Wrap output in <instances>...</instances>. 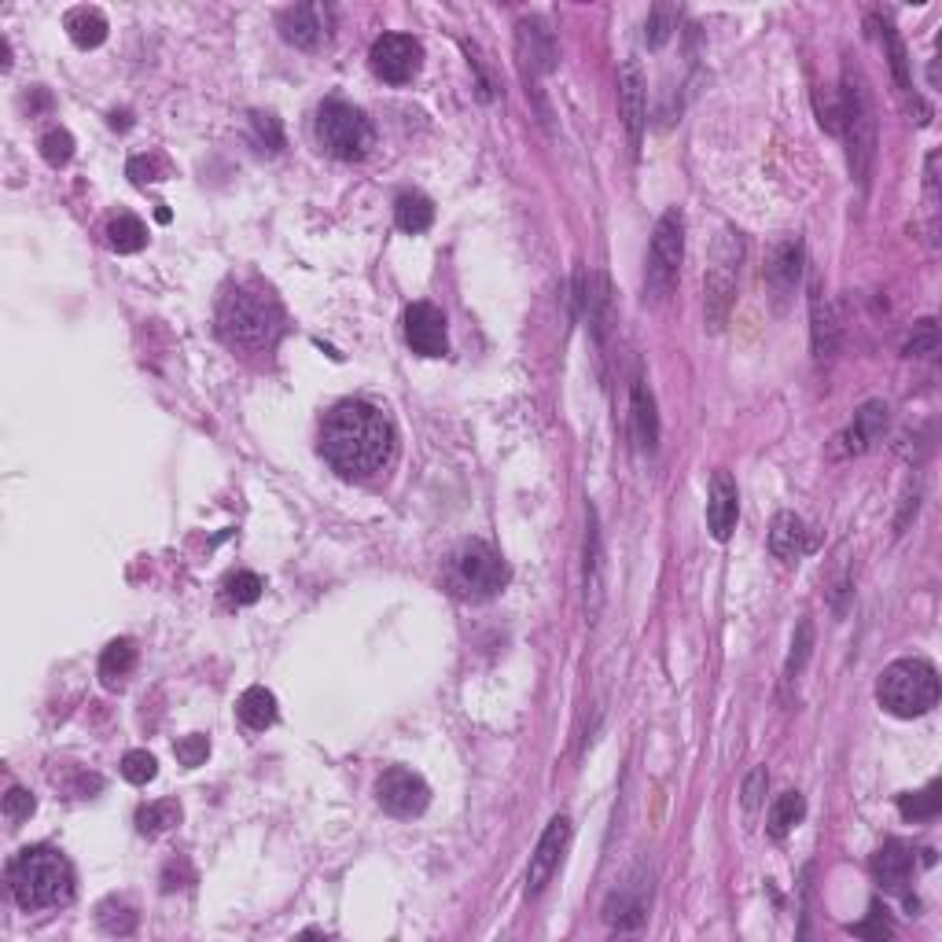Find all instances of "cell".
Wrapping results in <instances>:
<instances>
[{
    "label": "cell",
    "mask_w": 942,
    "mask_h": 942,
    "mask_svg": "<svg viewBox=\"0 0 942 942\" xmlns=\"http://www.w3.org/2000/svg\"><path fill=\"white\" fill-rule=\"evenodd\" d=\"M586 615L589 622L600 619V608H604V542H600V520L597 509H586Z\"/></svg>",
    "instance_id": "ac0fdd59"
},
{
    "label": "cell",
    "mask_w": 942,
    "mask_h": 942,
    "mask_svg": "<svg viewBox=\"0 0 942 942\" xmlns=\"http://www.w3.org/2000/svg\"><path fill=\"white\" fill-rule=\"evenodd\" d=\"M740 261H743V239L740 233H718L715 247H710V266L704 277V317L710 332H721L732 313V302H737V277H740Z\"/></svg>",
    "instance_id": "52a82bcc"
},
{
    "label": "cell",
    "mask_w": 942,
    "mask_h": 942,
    "mask_svg": "<svg viewBox=\"0 0 942 942\" xmlns=\"http://www.w3.org/2000/svg\"><path fill=\"white\" fill-rule=\"evenodd\" d=\"M446 586L460 600H490L509 586V564L490 542H460L446 560Z\"/></svg>",
    "instance_id": "5b68a950"
},
{
    "label": "cell",
    "mask_w": 942,
    "mask_h": 942,
    "mask_svg": "<svg viewBox=\"0 0 942 942\" xmlns=\"http://www.w3.org/2000/svg\"><path fill=\"white\" fill-rule=\"evenodd\" d=\"M34 792H26V788H12V792L4 795V817L12 821V825H19V821H26L30 814H34Z\"/></svg>",
    "instance_id": "bcb514c9"
},
{
    "label": "cell",
    "mask_w": 942,
    "mask_h": 942,
    "mask_svg": "<svg viewBox=\"0 0 942 942\" xmlns=\"http://www.w3.org/2000/svg\"><path fill=\"white\" fill-rule=\"evenodd\" d=\"M876 699L895 718H920L939 704V671L928 660H898L876 682Z\"/></svg>",
    "instance_id": "8992f818"
},
{
    "label": "cell",
    "mask_w": 942,
    "mask_h": 942,
    "mask_svg": "<svg viewBox=\"0 0 942 942\" xmlns=\"http://www.w3.org/2000/svg\"><path fill=\"white\" fill-rule=\"evenodd\" d=\"M283 328L280 302L269 291L258 288H233L217 306V332L225 335V343L244 346V350H261L277 343Z\"/></svg>",
    "instance_id": "277c9868"
},
{
    "label": "cell",
    "mask_w": 942,
    "mask_h": 942,
    "mask_svg": "<svg viewBox=\"0 0 942 942\" xmlns=\"http://www.w3.org/2000/svg\"><path fill=\"white\" fill-rule=\"evenodd\" d=\"M887 420H891V409H887L884 402H865L858 413H854V420L843 427V435L836 438V453L839 457H861L869 453V449L880 442V438L887 435Z\"/></svg>",
    "instance_id": "5bb4252c"
},
{
    "label": "cell",
    "mask_w": 942,
    "mask_h": 942,
    "mask_svg": "<svg viewBox=\"0 0 942 942\" xmlns=\"http://www.w3.org/2000/svg\"><path fill=\"white\" fill-rule=\"evenodd\" d=\"M8 884L23 909L67 906L74 898V865L52 847H26L8 865Z\"/></svg>",
    "instance_id": "7a4b0ae2"
},
{
    "label": "cell",
    "mask_w": 942,
    "mask_h": 942,
    "mask_svg": "<svg viewBox=\"0 0 942 942\" xmlns=\"http://www.w3.org/2000/svg\"><path fill=\"white\" fill-rule=\"evenodd\" d=\"M133 666H137V644L129 641V638L111 641V644L104 649V655H100V677H104V685H107V688H118L129 674H133Z\"/></svg>",
    "instance_id": "83f0119b"
},
{
    "label": "cell",
    "mask_w": 942,
    "mask_h": 942,
    "mask_svg": "<svg viewBox=\"0 0 942 942\" xmlns=\"http://www.w3.org/2000/svg\"><path fill=\"white\" fill-rule=\"evenodd\" d=\"M810 343H814L817 361H832V354L839 350V321L821 283H810Z\"/></svg>",
    "instance_id": "d6986e66"
},
{
    "label": "cell",
    "mask_w": 942,
    "mask_h": 942,
    "mask_svg": "<svg viewBox=\"0 0 942 942\" xmlns=\"http://www.w3.org/2000/svg\"><path fill=\"white\" fill-rule=\"evenodd\" d=\"M107 244L118 255H137V250L148 247V228L137 214H118L111 225H107Z\"/></svg>",
    "instance_id": "f546056e"
},
{
    "label": "cell",
    "mask_w": 942,
    "mask_h": 942,
    "mask_svg": "<svg viewBox=\"0 0 942 942\" xmlns=\"http://www.w3.org/2000/svg\"><path fill=\"white\" fill-rule=\"evenodd\" d=\"M236 715H239V721H244L250 732L269 729L272 721H277V696H272L266 685H250L247 693L239 696Z\"/></svg>",
    "instance_id": "4316f807"
},
{
    "label": "cell",
    "mask_w": 942,
    "mask_h": 942,
    "mask_svg": "<svg viewBox=\"0 0 942 942\" xmlns=\"http://www.w3.org/2000/svg\"><path fill=\"white\" fill-rule=\"evenodd\" d=\"M100 928L107 935H129L137 928V913L122 902H104L100 906Z\"/></svg>",
    "instance_id": "f35d334b"
},
{
    "label": "cell",
    "mask_w": 942,
    "mask_h": 942,
    "mask_svg": "<svg viewBox=\"0 0 942 942\" xmlns=\"http://www.w3.org/2000/svg\"><path fill=\"white\" fill-rule=\"evenodd\" d=\"M839 133L847 140L850 178L865 192L876 167V111L869 100V85H865L861 71L850 67V63L843 67V85H839Z\"/></svg>",
    "instance_id": "3957f363"
},
{
    "label": "cell",
    "mask_w": 942,
    "mask_h": 942,
    "mask_svg": "<svg viewBox=\"0 0 942 942\" xmlns=\"http://www.w3.org/2000/svg\"><path fill=\"white\" fill-rule=\"evenodd\" d=\"M682 258H685V214L671 206L655 222L649 258H644V295L666 299L677 283V272H682Z\"/></svg>",
    "instance_id": "ba28073f"
},
{
    "label": "cell",
    "mask_w": 942,
    "mask_h": 942,
    "mask_svg": "<svg viewBox=\"0 0 942 942\" xmlns=\"http://www.w3.org/2000/svg\"><path fill=\"white\" fill-rule=\"evenodd\" d=\"M129 178L137 184H156V181L170 178V167H167V159H159V156H137V159H129Z\"/></svg>",
    "instance_id": "b9f144b4"
},
{
    "label": "cell",
    "mask_w": 942,
    "mask_h": 942,
    "mask_svg": "<svg viewBox=\"0 0 942 942\" xmlns=\"http://www.w3.org/2000/svg\"><path fill=\"white\" fill-rule=\"evenodd\" d=\"M737 520H740L737 479H732L729 471H715V479H710V494H707V527L718 542H729Z\"/></svg>",
    "instance_id": "e0dca14e"
},
{
    "label": "cell",
    "mask_w": 942,
    "mask_h": 942,
    "mask_svg": "<svg viewBox=\"0 0 942 942\" xmlns=\"http://www.w3.org/2000/svg\"><path fill=\"white\" fill-rule=\"evenodd\" d=\"M939 354V324L935 317H924V321L913 324V335L906 343V357H935Z\"/></svg>",
    "instance_id": "d590c367"
},
{
    "label": "cell",
    "mask_w": 942,
    "mask_h": 942,
    "mask_svg": "<svg viewBox=\"0 0 942 942\" xmlns=\"http://www.w3.org/2000/svg\"><path fill=\"white\" fill-rule=\"evenodd\" d=\"M398 435L390 416L368 402H339L321 424V453L339 475L372 479L394 460Z\"/></svg>",
    "instance_id": "6da1fadb"
},
{
    "label": "cell",
    "mask_w": 942,
    "mask_h": 942,
    "mask_svg": "<svg viewBox=\"0 0 942 942\" xmlns=\"http://www.w3.org/2000/svg\"><path fill=\"white\" fill-rule=\"evenodd\" d=\"M181 821V806L173 799H159V803H148L137 810V832L140 836H162Z\"/></svg>",
    "instance_id": "4dcf8cb0"
},
{
    "label": "cell",
    "mask_w": 942,
    "mask_h": 942,
    "mask_svg": "<svg viewBox=\"0 0 942 942\" xmlns=\"http://www.w3.org/2000/svg\"><path fill=\"white\" fill-rule=\"evenodd\" d=\"M898 810L902 817L909 821H924V817H935L942 810V784L931 781L924 792H909V795H898Z\"/></svg>",
    "instance_id": "d6a6232c"
},
{
    "label": "cell",
    "mask_w": 942,
    "mask_h": 942,
    "mask_svg": "<svg viewBox=\"0 0 942 942\" xmlns=\"http://www.w3.org/2000/svg\"><path fill=\"white\" fill-rule=\"evenodd\" d=\"M405 343L420 357H442L449 350L446 335V313L431 302H413L405 310Z\"/></svg>",
    "instance_id": "4fadbf2b"
},
{
    "label": "cell",
    "mask_w": 942,
    "mask_h": 942,
    "mask_svg": "<svg viewBox=\"0 0 942 942\" xmlns=\"http://www.w3.org/2000/svg\"><path fill=\"white\" fill-rule=\"evenodd\" d=\"M644 913H649L644 880H630L627 887H619V891L611 895L608 906H604V920L615 931H638L644 924Z\"/></svg>",
    "instance_id": "44dd1931"
},
{
    "label": "cell",
    "mask_w": 942,
    "mask_h": 942,
    "mask_svg": "<svg viewBox=\"0 0 942 942\" xmlns=\"http://www.w3.org/2000/svg\"><path fill=\"white\" fill-rule=\"evenodd\" d=\"M619 115L622 126H627L630 148H641V133H644V118H649V100H644V74L638 60H627L619 67Z\"/></svg>",
    "instance_id": "2e32d148"
},
{
    "label": "cell",
    "mask_w": 942,
    "mask_h": 942,
    "mask_svg": "<svg viewBox=\"0 0 942 942\" xmlns=\"http://www.w3.org/2000/svg\"><path fill=\"white\" fill-rule=\"evenodd\" d=\"M376 799L394 817H416V814H424L427 803H431V788L424 784L420 773L405 770V766H394V770L379 777Z\"/></svg>",
    "instance_id": "8fae6325"
},
{
    "label": "cell",
    "mask_w": 942,
    "mask_h": 942,
    "mask_svg": "<svg viewBox=\"0 0 942 942\" xmlns=\"http://www.w3.org/2000/svg\"><path fill=\"white\" fill-rule=\"evenodd\" d=\"M261 589H266V582H261L258 575H250V571H239V575H233L225 582V593H228L233 604H255V600L261 597Z\"/></svg>",
    "instance_id": "60d3db41"
},
{
    "label": "cell",
    "mask_w": 942,
    "mask_h": 942,
    "mask_svg": "<svg viewBox=\"0 0 942 942\" xmlns=\"http://www.w3.org/2000/svg\"><path fill=\"white\" fill-rule=\"evenodd\" d=\"M156 773H159V762L151 751H129L122 759V777L129 784H148V781H156Z\"/></svg>",
    "instance_id": "ab89813d"
},
{
    "label": "cell",
    "mask_w": 942,
    "mask_h": 942,
    "mask_svg": "<svg viewBox=\"0 0 942 942\" xmlns=\"http://www.w3.org/2000/svg\"><path fill=\"white\" fill-rule=\"evenodd\" d=\"M806 814V799L799 792H784L777 795V803L770 806V836L773 839H784L788 832H792L799 821H803Z\"/></svg>",
    "instance_id": "1f68e13d"
},
{
    "label": "cell",
    "mask_w": 942,
    "mask_h": 942,
    "mask_svg": "<svg viewBox=\"0 0 942 942\" xmlns=\"http://www.w3.org/2000/svg\"><path fill=\"white\" fill-rule=\"evenodd\" d=\"M516 56H520L527 85H534L542 74H549L556 67V41L549 30H545V23H538V19H523L516 26Z\"/></svg>",
    "instance_id": "9a60e30c"
},
{
    "label": "cell",
    "mask_w": 942,
    "mask_h": 942,
    "mask_svg": "<svg viewBox=\"0 0 942 942\" xmlns=\"http://www.w3.org/2000/svg\"><path fill=\"white\" fill-rule=\"evenodd\" d=\"M173 754H178V762H181V766H189V770H195V766H203V762H206V754H211V740L195 732V737L178 740V748H173Z\"/></svg>",
    "instance_id": "f6af8a7d"
},
{
    "label": "cell",
    "mask_w": 942,
    "mask_h": 942,
    "mask_svg": "<svg viewBox=\"0 0 942 942\" xmlns=\"http://www.w3.org/2000/svg\"><path fill=\"white\" fill-rule=\"evenodd\" d=\"M806 523L795 512H781L770 527V553L777 560H799L806 553Z\"/></svg>",
    "instance_id": "484cf974"
},
{
    "label": "cell",
    "mask_w": 942,
    "mask_h": 942,
    "mask_svg": "<svg viewBox=\"0 0 942 942\" xmlns=\"http://www.w3.org/2000/svg\"><path fill=\"white\" fill-rule=\"evenodd\" d=\"M280 34L295 49H317L324 41V12L317 4H295L280 12Z\"/></svg>",
    "instance_id": "ffe728a7"
},
{
    "label": "cell",
    "mask_w": 942,
    "mask_h": 942,
    "mask_svg": "<svg viewBox=\"0 0 942 942\" xmlns=\"http://www.w3.org/2000/svg\"><path fill=\"white\" fill-rule=\"evenodd\" d=\"M854 935H869V939H887V935H891V924L884 920L880 906H873V920H869V924H854Z\"/></svg>",
    "instance_id": "7dc6e473"
},
{
    "label": "cell",
    "mask_w": 942,
    "mask_h": 942,
    "mask_svg": "<svg viewBox=\"0 0 942 942\" xmlns=\"http://www.w3.org/2000/svg\"><path fill=\"white\" fill-rule=\"evenodd\" d=\"M368 60H372L376 78L390 82V85H405L420 74L424 49H420V41L409 38V34H383V38H376V45H372Z\"/></svg>",
    "instance_id": "30bf717a"
},
{
    "label": "cell",
    "mask_w": 942,
    "mask_h": 942,
    "mask_svg": "<svg viewBox=\"0 0 942 942\" xmlns=\"http://www.w3.org/2000/svg\"><path fill=\"white\" fill-rule=\"evenodd\" d=\"M880 30H884V45H887V56H891V71H895L898 89H902V93H913V82H909V63H906V49H902V41H898V34H895V26H891V23H884Z\"/></svg>",
    "instance_id": "74e56055"
},
{
    "label": "cell",
    "mask_w": 942,
    "mask_h": 942,
    "mask_svg": "<svg viewBox=\"0 0 942 942\" xmlns=\"http://www.w3.org/2000/svg\"><path fill=\"white\" fill-rule=\"evenodd\" d=\"M766 788H770V773H766V766H754V770L748 773V781H743V788H740L743 810H759L762 799H766Z\"/></svg>",
    "instance_id": "ee69618b"
},
{
    "label": "cell",
    "mask_w": 942,
    "mask_h": 942,
    "mask_svg": "<svg viewBox=\"0 0 942 942\" xmlns=\"http://www.w3.org/2000/svg\"><path fill=\"white\" fill-rule=\"evenodd\" d=\"M250 129H255V144L261 151H280L283 148L280 122L272 115H250Z\"/></svg>",
    "instance_id": "7bdbcfd3"
},
{
    "label": "cell",
    "mask_w": 942,
    "mask_h": 942,
    "mask_svg": "<svg viewBox=\"0 0 942 942\" xmlns=\"http://www.w3.org/2000/svg\"><path fill=\"white\" fill-rule=\"evenodd\" d=\"M41 156H45L49 167H67L74 159V137L67 129H49V133L41 137Z\"/></svg>",
    "instance_id": "8d00e7d4"
},
{
    "label": "cell",
    "mask_w": 942,
    "mask_h": 942,
    "mask_svg": "<svg viewBox=\"0 0 942 942\" xmlns=\"http://www.w3.org/2000/svg\"><path fill=\"white\" fill-rule=\"evenodd\" d=\"M810 649H814V622L803 619L792 638V652H788V666H784V677L788 682H795L799 674H803V666L810 660Z\"/></svg>",
    "instance_id": "836d02e7"
},
{
    "label": "cell",
    "mask_w": 942,
    "mask_h": 942,
    "mask_svg": "<svg viewBox=\"0 0 942 942\" xmlns=\"http://www.w3.org/2000/svg\"><path fill=\"white\" fill-rule=\"evenodd\" d=\"M394 222H398L402 233L420 236V233H427V228H431V222H435V206H431V200H427V195H420V192H405L402 200L394 203Z\"/></svg>",
    "instance_id": "f1b7e54d"
},
{
    "label": "cell",
    "mask_w": 942,
    "mask_h": 942,
    "mask_svg": "<svg viewBox=\"0 0 942 942\" xmlns=\"http://www.w3.org/2000/svg\"><path fill=\"white\" fill-rule=\"evenodd\" d=\"M677 26V8L674 4H655L649 12V26H644V41H649L652 49H663L666 41H671Z\"/></svg>",
    "instance_id": "e575fe53"
},
{
    "label": "cell",
    "mask_w": 942,
    "mask_h": 942,
    "mask_svg": "<svg viewBox=\"0 0 942 942\" xmlns=\"http://www.w3.org/2000/svg\"><path fill=\"white\" fill-rule=\"evenodd\" d=\"M766 277H770V283H773L777 295L795 291L799 277H803V239H799V236H788L784 244H777L770 266H766Z\"/></svg>",
    "instance_id": "603a6c76"
},
{
    "label": "cell",
    "mask_w": 942,
    "mask_h": 942,
    "mask_svg": "<svg viewBox=\"0 0 942 942\" xmlns=\"http://www.w3.org/2000/svg\"><path fill=\"white\" fill-rule=\"evenodd\" d=\"M63 30H67L78 49H100L107 41V15L100 8H89V4L71 8V12L63 15Z\"/></svg>",
    "instance_id": "d4e9b609"
},
{
    "label": "cell",
    "mask_w": 942,
    "mask_h": 942,
    "mask_svg": "<svg viewBox=\"0 0 942 942\" xmlns=\"http://www.w3.org/2000/svg\"><path fill=\"white\" fill-rule=\"evenodd\" d=\"M630 409H633V438H638V446L655 453V446H660V413H655V398L644 387V379L633 383Z\"/></svg>",
    "instance_id": "cb8c5ba5"
},
{
    "label": "cell",
    "mask_w": 942,
    "mask_h": 942,
    "mask_svg": "<svg viewBox=\"0 0 942 942\" xmlns=\"http://www.w3.org/2000/svg\"><path fill=\"white\" fill-rule=\"evenodd\" d=\"M909 873H913V850L902 839H887L880 850L873 854V876L887 891H902Z\"/></svg>",
    "instance_id": "7402d4cb"
},
{
    "label": "cell",
    "mask_w": 942,
    "mask_h": 942,
    "mask_svg": "<svg viewBox=\"0 0 942 942\" xmlns=\"http://www.w3.org/2000/svg\"><path fill=\"white\" fill-rule=\"evenodd\" d=\"M317 140H321L328 156L357 162L376 144V129H372L365 111H357V107H350L343 100H332L317 111Z\"/></svg>",
    "instance_id": "9c48e42d"
},
{
    "label": "cell",
    "mask_w": 942,
    "mask_h": 942,
    "mask_svg": "<svg viewBox=\"0 0 942 942\" xmlns=\"http://www.w3.org/2000/svg\"><path fill=\"white\" fill-rule=\"evenodd\" d=\"M571 843V817L556 814L549 821V828L542 832L538 847L531 854V865H527V895H542L545 884L553 880V873L560 869L564 861V850Z\"/></svg>",
    "instance_id": "7c38bea8"
}]
</instances>
